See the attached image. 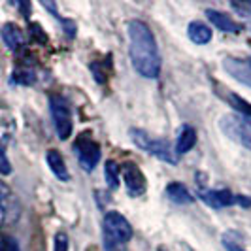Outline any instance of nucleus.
<instances>
[{
	"instance_id": "obj_4",
	"label": "nucleus",
	"mask_w": 251,
	"mask_h": 251,
	"mask_svg": "<svg viewBox=\"0 0 251 251\" xmlns=\"http://www.w3.org/2000/svg\"><path fill=\"white\" fill-rule=\"evenodd\" d=\"M219 128L232 142H238L246 150L251 151V121L238 113H226L219 119Z\"/></svg>"
},
{
	"instance_id": "obj_8",
	"label": "nucleus",
	"mask_w": 251,
	"mask_h": 251,
	"mask_svg": "<svg viewBox=\"0 0 251 251\" xmlns=\"http://www.w3.org/2000/svg\"><path fill=\"white\" fill-rule=\"evenodd\" d=\"M202 202H206L208 206H212L215 210L228 208L232 204H236V195H232L228 189H210V191H201Z\"/></svg>"
},
{
	"instance_id": "obj_18",
	"label": "nucleus",
	"mask_w": 251,
	"mask_h": 251,
	"mask_svg": "<svg viewBox=\"0 0 251 251\" xmlns=\"http://www.w3.org/2000/svg\"><path fill=\"white\" fill-rule=\"evenodd\" d=\"M104 172H106V183L110 189H117L119 185V164L115 161H108L104 166Z\"/></svg>"
},
{
	"instance_id": "obj_6",
	"label": "nucleus",
	"mask_w": 251,
	"mask_h": 251,
	"mask_svg": "<svg viewBox=\"0 0 251 251\" xmlns=\"http://www.w3.org/2000/svg\"><path fill=\"white\" fill-rule=\"evenodd\" d=\"M74 151L77 155V161L83 170H95V166L100 161V144L93 140L89 134H79L74 142Z\"/></svg>"
},
{
	"instance_id": "obj_15",
	"label": "nucleus",
	"mask_w": 251,
	"mask_h": 251,
	"mask_svg": "<svg viewBox=\"0 0 251 251\" xmlns=\"http://www.w3.org/2000/svg\"><path fill=\"white\" fill-rule=\"evenodd\" d=\"M166 197L174 204H191L193 202V195L189 193V189L183 183H177V181H172L166 187Z\"/></svg>"
},
{
	"instance_id": "obj_10",
	"label": "nucleus",
	"mask_w": 251,
	"mask_h": 251,
	"mask_svg": "<svg viewBox=\"0 0 251 251\" xmlns=\"http://www.w3.org/2000/svg\"><path fill=\"white\" fill-rule=\"evenodd\" d=\"M225 70L228 74L232 75V77H236L240 79L242 83H246V85H250L251 87V66L248 63H244V61H238V59H225Z\"/></svg>"
},
{
	"instance_id": "obj_20",
	"label": "nucleus",
	"mask_w": 251,
	"mask_h": 251,
	"mask_svg": "<svg viewBox=\"0 0 251 251\" xmlns=\"http://www.w3.org/2000/svg\"><path fill=\"white\" fill-rule=\"evenodd\" d=\"M0 251H21V248H19V242L13 236L4 234V236H0Z\"/></svg>"
},
{
	"instance_id": "obj_11",
	"label": "nucleus",
	"mask_w": 251,
	"mask_h": 251,
	"mask_svg": "<svg viewBox=\"0 0 251 251\" xmlns=\"http://www.w3.org/2000/svg\"><path fill=\"white\" fill-rule=\"evenodd\" d=\"M195 144H197V130H195V126L183 125L181 128H179V132H177L176 153L183 155V153H187V151L193 150Z\"/></svg>"
},
{
	"instance_id": "obj_2",
	"label": "nucleus",
	"mask_w": 251,
	"mask_h": 251,
	"mask_svg": "<svg viewBox=\"0 0 251 251\" xmlns=\"http://www.w3.org/2000/svg\"><path fill=\"white\" fill-rule=\"evenodd\" d=\"M102 230H104V242L108 250L123 248L132 238V226L126 221L125 215H121L119 212H108L104 215Z\"/></svg>"
},
{
	"instance_id": "obj_23",
	"label": "nucleus",
	"mask_w": 251,
	"mask_h": 251,
	"mask_svg": "<svg viewBox=\"0 0 251 251\" xmlns=\"http://www.w3.org/2000/svg\"><path fill=\"white\" fill-rule=\"evenodd\" d=\"M53 251H68V236H66L64 232L55 234V240H53Z\"/></svg>"
},
{
	"instance_id": "obj_17",
	"label": "nucleus",
	"mask_w": 251,
	"mask_h": 251,
	"mask_svg": "<svg viewBox=\"0 0 251 251\" xmlns=\"http://www.w3.org/2000/svg\"><path fill=\"white\" fill-rule=\"evenodd\" d=\"M228 104L236 110L238 115H242V117H246V119H250L251 121V104L250 102H246L242 97H238V95H228Z\"/></svg>"
},
{
	"instance_id": "obj_3",
	"label": "nucleus",
	"mask_w": 251,
	"mask_h": 251,
	"mask_svg": "<svg viewBox=\"0 0 251 251\" xmlns=\"http://www.w3.org/2000/svg\"><path fill=\"white\" fill-rule=\"evenodd\" d=\"M130 138H132V142L138 146L140 150L148 151L150 155L157 157V159H161V161H164V163H168V164L177 163L176 151H174V148L170 146L168 140L153 138V136H150L146 130H140V128H130Z\"/></svg>"
},
{
	"instance_id": "obj_21",
	"label": "nucleus",
	"mask_w": 251,
	"mask_h": 251,
	"mask_svg": "<svg viewBox=\"0 0 251 251\" xmlns=\"http://www.w3.org/2000/svg\"><path fill=\"white\" fill-rule=\"evenodd\" d=\"M223 244H225V248L228 251H246L238 240H234V232H226L223 236Z\"/></svg>"
},
{
	"instance_id": "obj_24",
	"label": "nucleus",
	"mask_w": 251,
	"mask_h": 251,
	"mask_svg": "<svg viewBox=\"0 0 251 251\" xmlns=\"http://www.w3.org/2000/svg\"><path fill=\"white\" fill-rule=\"evenodd\" d=\"M248 64H250V66H251V59H250V61H248Z\"/></svg>"
},
{
	"instance_id": "obj_12",
	"label": "nucleus",
	"mask_w": 251,
	"mask_h": 251,
	"mask_svg": "<svg viewBox=\"0 0 251 251\" xmlns=\"http://www.w3.org/2000/svg\"><path fill=\"white\" fill-rule=\"evenodd\" d=\"M46 159H48V164H50L51 172L55 174V177H59L61 181H68V179H70V172H68V168H66V164H64L63 155H61L59 151L50 150L48 155H46Z\"/></svg>"
},
{
	"instance_id": "obj_9",
	"label": "nucleus",
	"mask_w": 251,
	"mask_h": 251,
	"mask_svg": "<svg viewBox=\"0 0 251 251\" xmlns=\"http://www.w3.org/2000/svg\"><path fill=\"white\" fill-rule=\"evenodd\" d=\"M206 15H208V19L214 23L219 30H223V32H230V34H238L240 30H242V25L236 23L230 15H226L223 12H217V10H206Z\"/></svg>"
},
{
	"instance_id": "obj_22",
	"label": "nucleus",
	"mask_w": 251,
	"mask_h": 251,
	"mask_svg": "<svg viewBox=\"0 0 251 251\" xmlns=\"http://www.w3.org/2000/svg\"><path fill=\"white\" fill-rule=\"evenodd\" d=\"M0 174H2V176L12 174V164L8 161V155H6V150H4L2 144H0Z\"/></svg>"
},
{
	"instance_id": "obj_16",
	"label": "nucleus",
	"mask_w": 251,
	"mask_h": 251,
	"mask_svg": "<svg viewBox=\"0 0 251 251\" xmlns=\"http://www.w3.org/2000/svg\"><path fill=\"white\" fill-rule=\"evenodd\" d=\"M12 214H17V212H15L13 195L10 193V189L0 181V221H8Z\"/></svg>"
},
{
	"instance_id": "obj_1",
	"label": "nucleus",
	"mask_w": 251,
	"mask_h": 251,
	"mask_svg": "<svg viewBox=\"0 0 251 251\" xmlns=\"http://www.w3.org/2000/svg\"><path fill=\"white\" fill-rule=\"evenodd\" d=\"M126 32H128V55L134 70L148 79L159 77L161 55L151 28L144 21L134 19L126 25Z\"/></svg>"
},
{
	"instance_id": "obj_25",
	"label": "nucleus",
	"mask_w": 251,
	"mask_h": 251,
	"mask_svg": "<svg viewBox=\"0 0 251 251\" xmlns=\"http://www.w3.org/2000/svg\"><path fill=\"white\" fill-rule=\"evenodd\" d=\"M91 251H95V250H91Z\"/></svg>"
},
{
	"instance_id": "obj_5",
	"label": "nucleus",
	"mask_w": 251,
	"mask_h": 251,
	"mask_svg": "<svg viewBox=\"0 0 251 251\" xmlns=\"http://www.w3.org/2000/svg\"><path fill=\"white\" fill-rule=\"evenodd\" d=\"M51 117H53V125L57 130V136L61 140H68L72 134V110H70V102L61 95H53L50 99Z\"/></svg>"
},
{
	"instance_id": "obj_14",
	"label": "nucleus",
	"mask_w": 251,
	"mask_h": 251,
	"mask_svg": "<svg viewBox=\"0 0 251 251\" xmlns=\"http://www.w3.org/2000/svg\"><path fill=\"white\" fill-rule=\"evenodd\" d=\"M187 34L195 44L204 46V44H208L212 40V28L206 23H202V21H193L187 28Z\"/></svg>"
},
{
	"instance_id": "obj_13",
	"label": "nucleus",
	"mask_w": 251,
	"mask_h": 251,
	"mask_svg": "<svg viewBox=\"0 0 251 251\" xmlns=\"http://www.w3.org/2000/svg\"><path fill=\"white\" fill-rule=\"evenodd\" d=\"M0 34H2V40H4V44L8 46V50H19L21 46H23V32H21V28L17 25H13V23H6V25L2 26V30H0Z\"/></svg>"
},
{
	"instance_id": "obj_7",
	"label": "nucleus",
	"mask_w": 251,
	"mask_h": 251,
	"mask_svg": "<svg viewBox=\"0 0 251 251\" xmlns=\"http://www.w3.org/2000/svg\"><path fill=\"white\" fill-rule=\"evenodd\" d=\"M123 179L130 197H142L146 193V177L134 163H126L123 166Z\"/></svg>"
},
{
	"instance_id": "obj_19",
	"label": "nucleus",
	"mask_w": 251,
	"mask_h": 251,
	"mask_svg": "<svg viewBox=\"0 0 251 251\" xmlns=\"http://www.w3.org/2000/svg\"><path fill=\"white\" fill-rule=\"evenodd\" d=\"M230 8L238 13L244 21L251 23V2H246V0H234V2H230Z\"/></svg>"
}]
</instances>
